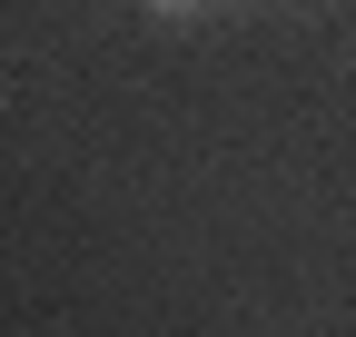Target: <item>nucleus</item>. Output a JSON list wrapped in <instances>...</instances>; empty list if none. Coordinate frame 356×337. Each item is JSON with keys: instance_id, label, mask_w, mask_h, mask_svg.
<instances>
[{"instance_id": "obj_1", "label": "nucleus", "mask_w": 356, "mask_h": 337, "mask_svg": "<svg viewBox=\"0 0 356 337\" xmlns=\"http://www.w3.org/2000/svg\"><path fill=\"white\" fill-rule=\"evenodd\" d=\"M149 10H159V20H188V10H198V0H149Z\"/></svg>"}]
</instances>
